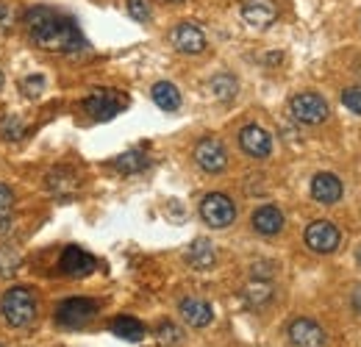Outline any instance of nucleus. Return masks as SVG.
<instances>
[{
  "mask_svg": "<svg viewBox=\"0 0 361 347\" xmlns=\"http://www.w3.org/2000/svg\"><path fill=\"white\" fill-rule=\"evenodd\" d=\"M25 28H28V39L53 53H73L78 47H84V37L78 31V25L73 23V17L50 8V6H34L25 11L23 17Z\"/></svg>",
  "mask_w": 361,
  "mask_h": 347,
  "instance_id": "nucleus-1",
  "label": "nucleus"
},
{
  "mask_svg": "<svg viewBox=\"0 0 361 347\" xmlns=\"http://www.w3.org/2000/svg\"><path fill=\"white\" fill-rule=\"evenodd\" d=\"M37 308H39L37 295H34L28 286H11V289H6V295L0 298L3 319H6L11 328H28V325H34Z\"/></svg>",
  "mask_w": 361,
  "mask_h": 347,
  "instance_id": "nucleus-2",
  "label": "nucleus"
},
{
  "mask_svg": "<svg viewBox=\"0 0 361 347\" xmlns=\"http://www.w3.org/2000/svg\"><path fill=\"white\" fill-rule=\"evenodd\" d=\"M289 114L303 123V126H319L328 120L331 109H328V100L317 92H298L292 100H289Z\"/></svg>",
  "mask_w": 361,
  "mask_h": 347,
  "instance_id": "nucleus-3",
  "label": "nucleus"
},
{
  "mask_svg": "<svg viewBox=\"0 0 361 347\" xmlns=\"http://www.w3.org/2000/svg\"><path fill=\"white\" fill-rule=\"evenodd\" d=\"M200 217L209 228H228L236 219V206L223 192H212L200 200Z\"/></svg>",
  "mask_w": 361,
  "mask_h": 347,
  "instance_id": "nucleus-4",
  "label": "nucleus"
},
{
  "mask_svg": "<svg viewBox=\"0 0 361 347\" xmlns=\"http://www.w3.org/2000/svg\"><path fill=\"white\" fill-rule=\"evenodd\" d=\"M303 242H306L309 250H314L319 256H328V253H334V250L339 248L342 233H339V228H336L334 222H328V219H314V222L306 228Z\"/></svg>",
  "mask_w": 361,
  "mask_h": 347,
  "instance_id": "nucleus-5",
  "label": "nucleus"
},
{
  "mask_svg": "<svg viewBox=\"0 0 361 347\" xmlns=\"http://www.w3.org/2000/svg\"><path fill=\"white\" fill-rule=\"evenodd\" d=\"M97 314V303L90 298H70L56 305V322L61 328H84Z\"/></svg>",
  "mask_w": 361,
  "mask_h": 347,
  "instance_id": "nucleus-6",
  "label": "nucleus"
},
{
  "mask_svg": "<svg viewBox=\"0 0 361 347\" xmlns=\"http://www.w3.org/2000/svg\"><path fill=\"white\" fill-rule=\"evenodd\" d=\"M195 162H197V167L200 170H206V173H223L228 167V150L226 145L220 142V139H214V136H206V139H200L197 145H195Z\"/></svg>",
  "mask_w": 361,
  "mask_h": 347,
  "instance_id": "nucleus-7",
  "label": "nucleus"
},
{
  "mask_svg": "<svg viewBox=\"0 0 361 347\" xmlns=\"http://www.w3.org/2000/svg\"><path fill=\"white\" fill-rule=\"evenodd\" d=\"M286 336H289V345L292 347H322L328 342L322 325L309 319V317H298L289 322L286 328Z\"/></svg>",
  "mask_w": 361,
  "mask_h": 347,
  "instance_id": "nucleus-8",
  "label": "nucleus"
},
{
  "mask_svg": "<svg viewBox=\"0 0 361 347\" xmlns=\"http://www.w3.org/2000/svg\"><path fill=\"white\" fill-rule=\"evenodd\" d=\"M123 103L126 100L114 89H97V92H92L90 97L84 100V109H87V114L94 117V120H111L114 114H120Z\"/></svg>",
  "mask_w": 361,
  "mask_h": 347,
  "instance_id": "nucleus-9",
  "label": "nucleus"
},
{
  "mask_svg": "<svg viewBox=\"0 0 361 347\" xmlns=\"http://www.w3.org/2000/svg\"><path fill=\"white\" fill-rule=\"evenodd\" d=\"M170 44L183 56H197L206 50V34L195 23H180L170 31Z\"/></svg>",
  "mask_w": 361,
  "mask_h": 347,
  "instance_id": "nucleus-10",
  "label": "nucleus"
},
{
  "mask_svg": "<svg viewBox=\"0 0 361 347\" xmlns=\"http://www.w3.org/2000/svg\"><path fill=\"white\" fill-rule=\"evenodd\" d=\"M239 147L250 156V159H267L272 153V136L270 130H264L262 126L250 123L239 130Z\"/></svg>",
  "mask_w": 361,
  "mask_h": 347,
  "instance_id": "nucleus-11",
  "label": "nucleus"
},
{
  "mask_svg": "<svg viewBox=\"0 0 361 347\" xmlns=\"http://www.w3.org/2000/svg\"><path fill=\"white\" fill-rule=\"evenodd\" d=\"M94 264H97V261L92 259L84 248L70 245V248H64V253H61V259H59V269H61L64 275H70V278H84V275H90L92 269H94Z\"/></svg>",
  "mask_w": 361,
  "mask_h": 347,
  "instance_id": "nucleus-12",
  "label": "nucleus"
},
{
  "mask_svg": "<svg viewBox=\"0 0 361 347\" xmlns=\"http://www.w3.org/2000/svg\"><path fill=\"white\" fill-rule=\"evenodd\" d=\"M312 197L322 206H334L342 197V181L334 173H317L312 178Z\"/></svg>",
  "mask_w": 361,
  "mask_h": 347,
  "instance_id": "nucleus-13",
  "label": "nucleus"
},
{
  "mask_svg": "<svg viewBox=\"0 0 361 347\" xmlns=\"http://www.w3.org/2000/svg\"><path fill=\"white\" fill-rule=\"evenodd\" d=\"M242 17L253 28H267L278 17V6H275V0H247L242 6Z\"/></svg>",
  "mask_w": 361,
  "mask_h": 347,
  "instance_id": "nucleus-14",
  "label": "nucleus"
},
{
  "mask_svg": "<svg viewBox=\"0 0 361 347\" xmlns=\"http://www.w3.org/2000/svg\"><path fill=\"white\" fill-rule=\"evenodd\" d=\"M178 311L192 328H206L214 319V308L200 298H183L178 303Z\"/></svg>",
  "mask_w": 361,
  "mask_h": 347,
  "instance_id": "nucleus-15",
  "label": "nucleus"
},
{
  "mask_svg": "<svg viewBox=\"0 0 361 347\" xmlns=\"http://www.w3.org/2000/svg\"><path fill=\"white\" fill-rule=\"evenodd\" d=\"M250 222H253V231L262 233V236H275V233L283 231V214L275 206H259L253 212Z\"/></svg>",
  "mask_w": 361,
  "mask_h": 347,
  "instance_id": "nucleus-16",
  "label": "nucleus"
},
{
  "mask_svg": "<svg viewBox=\"0 0 361 347\" xmlns=\"http://www.w3.org/2000/svg\"><path fill=\"white\" fill-rule=\"evenodd\" d=\"M186 264L192 269H212L217 264V253H214L212 242L209 239H195L186 250Z\"/></svg>",
  "mask_w": 361,
  "mask_h": 347,
  "instance_id": "nucleus-17",
  "label": "nucleus"
},
{
  "mask_svg": "<svg viewBox=\"0 0 361 347\" xmlns=\"http://www.w3.org/2000/svg\"><path fill=\"white\" fill-rule=\"evenodd\" d=\"M150 95H153V103H156L161 111H178L180 92L176 84H170V81H159V84H153Z\"/></svg>",
  "mask_w": 361,
  "mask_h": 347,
  "instance_id": "nucleus-18",
  "label": "nucleus"
},
{
  "mask_svg": "<svg viewBox=\"0 0 361 347\" xmlns=\"http://www.w3.org/2000/svg\"><path fill=\"white\" fill-rule=\"evenodd\" d=\"M111 334H117L126 342H142L145 339V325L134 317H117L111 322Z\"/></svg>",
  "mask_w": 361,
  "mask_h": 347,
  "instance_id": "nucleus-19",
  "label": "nucleus"
},
{
  "mask_svg": "<svg viewBox=\"0 0 361 347\" xmlns=\"http://www.w3.org/2000/svg\"><path fill=\"white\" fill-rule=\"evenodd\" d=\"M111 164H114V170H120L123 175H134V173L147 170V167H150V159H147L145 153H139V150H128V153L117 156Z\"/></svg>",
  "mask_w": 361,
  "mask_h": 347,
  "instance_id": "nucleus-20",
  "label": "nucleus"
},
{
  "mask_svg": "<svg viewBox=\"0 0 361 347\" xmlns=\"http://www.w3.org/2000/svg\"><path fill=\"white\" fill-rule=\"evenodd\" d=\"M47 186H50V192H56V195H73V189L78 186V178H75L73 170L59 167V170H53V173L47 175Z\"/></svg>",
  "mask_w": 361,
  "mask_h": 347,
  "instance_id": "nucleus-21",
  "label": "nucleus"
},
{
  "mask_svg": "<svg viewBox=\"0 0 361 347\" xmlns=\"http://www.w3.org/2000/svg\"><path fill=\"white\" fill-rule=\"evenodd\" d=\"M209 87H212V95H214L217 100H231V97H236L239 84H236V78H233L231 73H220V75L212 78Z\"/></svg>",
  "mask_w": 361,
  "mask_h": 347,
  "instance_id": "nucleus-22",
  "label": "nucleus"
},
{
  "mask_svg": "<svg viewBox=\"0 0 361 347\" xmlns=\"http://www.w3.org/2000/svg\"><path fill=\"white\" fill-rule=\"evenodd\" d=\"M11 214H14V192L6 183H0V231H8Z\"/></svg>",
  "mask_w": 361,
  "mask_h": 347,
  "instance_id": "nucleus-23",
  "label": "nucleus"
},
{
  "mask_svg": "<svg viewBox=\"0 0 361 347\" xmlns=\"http://www.w3.org/2000/svg\"><path fill=\"white\" fill-rule=\"evenodd\" d=\"M20 269V253L11 245L0 248V278H11Z\"/></svg>",
  "mask_w": 361,
  "mask_h": 347,
  "instance_id": "nucleus-24",
  "label": "nucleus"
},
{
  "mask_svg": "<svg viewBox=\"0 0 361 347\" xmlns=\"http://www.w3.org/2000/svg\"><path fill=\"white\" fill-rule=\"evenodd\" d=\"M20 23V11L14 3L8 0H0V37L3 34H11V28Z\"/></svg>",
  "mask_w": 361,
  "mask_h": 347,
  "instance_id": "nucleus-25",
  "label": "nucleus"
},
{
  "mask_svg": "<svg viewBox=\"0 0 361 347\" xmlns=\"http://www.w3.org/2000/svg\"><path fill=\"white\" fill-rule=\"evenodd\" d=\"M245 298L250 300L253 305H262V303H267L272 298V289H270V284H262V281H256V284H250L247 289H245Z\"/></svg>",
  "mask_w": 361,
  "mask_h": 347,
  "instance_id": "nucleus-26",
  "label": "nucleus"
},
{
  "mask_svg": "<svg viewBox=\"0 0 361 347\" xmlns=\"http://www.w3.org/2000/svg\"><path fill=\"white\" fill-rule=\"evenodd\" d=\"M342 103L348 111L353 114H361V87H348L342 92Z\"/></svg>",
  "mask_w": 361,
  "mask_h": 347,
  "instance_id": "nucleus-27",
  "label": "nucleus"
},
{
  "mask_svg": "<svg viewBox=\"0 0 361 347\" xmlns=\"http://www.w3.org/2000/svg\"><path fill=\"white\" fill-rule=\"evenodd\" d=\"M156 336H159L161 342H167V345H176V342L183 339V336H180V328H176L173 322H161V325L156 328Z\"/></svg>",
  "mask_w": 361,
  "mask_h": 347,
  "instance_id": "nucleus-28",
  "label": "nucleus"
},
{
  "mask_svg": "<svg viewBox=\"0 0 361 347\" xmlns=\"http://www.w3.org/2000/svg\"><path fill=\"white\" fill-rule=\"evenodd\" d=\"M126 6H128V14L134 17L136 23H147V20H150V6H147V0H128Z\"/></svg>",
  "mask_w": 361,
  "mask_h": 347,
  "instance_id": "nucleus-29",
  "label": "nucleus"
},
{
  "mask_svg": "<svg viewBox=\"0 0 361 347\" xmlns=\"http://www.w3.org/2000/svg\"><path fill=\"white\" fill-rule=\"evenodd\" d=\"M250 275H253L256 281H262V278L270 281L272 275H275V264H272V261H256L253 269H250Z\"/></svg>",
  "mask_w": 361,
  "mask_h": 347,
  "instance_id": "nucleus-30",
  "label": "nucleus"
},
{
  "mask_svg": "<svg viewBox=\"0 0 361 347\" xmlns=\"http://www.w3.org/2000/svg\"><path fill=\"white\" fill-rule=\"evenodd\" d=\"M42 87H45V78H42V75H28V78L23 81V89H25L28 97H39V95H42Z\"/></svg>",
  "mask_w": 361,
  "mask_h": 347,
  "instance_id": "nucleus-31",
  "label": "nucleus"
},
{
  "mask_svg": "<svg viewBox=\"0 0 361 347\" xmlns=\"http://www.w3.org/2000/svg\"><path fill=\"white\" fill-rule=\"evenodd\" d=\"M3 136H6V139H17V136H23V126H20L17 117L3 123Z\"/></svg>",
  "mask_w": 361,
  "mask_h": 347,
  "instance_id": "nucleus-32",
  "label": "nucleus"
},
{
  "mask_svg": "<svg viewBox=\"0 0 361 347\" xmlns=\"http://www.w3.org/2000/svg\"><path fill=\"white\" fill-rule=\"evenodd\" d=\"M350 305H353V311L361 317V284L353 289V295H350Z\"/></svg>",
  "mask_w": 361,
  "mask_h": 347,
  "instance_id": "nucleus-33",
  "label": "nucleus"
},
{
  "mask_svg": "<svg viewBox=\"0 0 361 347\" xmlns=\"http://www.w3.org/2000/svg\"><path fill=\"white\" fill-rule=\"evenodd\" d=\"M167 3H183V0H167Z\"/></svg>",
  "mask_w": 361,
  "mask_h": 347,
  "instance_id": "nucleus-34",
  "label": "nucleus"
},
{
  "mask_svg": "<svg viewBox=\"0 0 361 347\" xmlns=\"http://www.w3.org/2000/svg\"><path fill=\"white\" fill-rule=\"evenodd\" d=\"M0 89H3V73H0Z\"/></svg>",
  "mask_w": 361,
  "mask_h": 347,
  "instance_id": "nucleus-35",
  "label": "nucleus"
},
{
  "mask_svg": "<svg viewBox=\"0 0 361 347\" xmlns=\"http://www.w3.org/2000/svg\"><path fill=\"white\" fill-rule=\"evenodd\" d=\"M0 347H3V345H0Z\"/></svg>",
  "mask_w": 361,
  "mask_h": 347,
  "instance_id": "nucleus-36",
  "label": "nucleus"
}]
</instances>
